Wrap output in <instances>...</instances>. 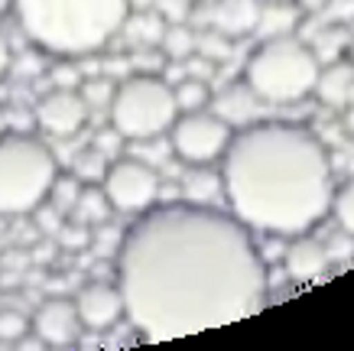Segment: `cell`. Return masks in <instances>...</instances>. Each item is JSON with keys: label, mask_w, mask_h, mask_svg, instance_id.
<instances>
[{"label": "cell", "mask_w": 354, "mask_h": 351, "mask_svg": "<svg viewBox=\"0 0 354 351\" xmlns=\"http://www.w3.org/2000/svg\"><path fill=\"white\" fill-rule=\"evenodd\" d=\"M59 172L46 140L23 130H0V218L32 215L49 199Z\"/></svg>", "instance_id": "cell-5"}, {"label": "cell", "mask_w": 354, "mask_h": 351, "mask_svg": "<svg viewBox=\"0 0 354 351\" xmlns=\"http://www.w3.org/2000/svg\"><path fill=\"white\" fill-rule=\"evenodd\" d=\"M30 332H32V316H26L20 309H0V341L3 345L26 339Z\"/></svg>", "instance_id": "cell-21"}, {"label": "cell", "mask_w": 354, "mask_h": 351, "mask_svg": "<svg viewBox=\"0 0 354 351\" xmlns=\"http://www.w3.org/2000/svg\"><path fill=\"white\" fill-rule=\"evenodd\" d=\"M130 0H13V17L36 49L59 59L95 55L114 39Z\"/></svg>", "instance_id": "cell-3"}, {"label": "cell", "mask_w": 354, "mask_h": 351, "mask_svg": "<svg viewBox=\"0 0 354 351\" xmlns=\"http://www.w3.org/2000/svg\"><path fill=\"white\" fill-rule=\"evenodd\" d=\"M319 55L306 39L292 36H270L247 55L244 85L263 105H296L312 95L319 78Z\"/></svg>", "instance_id": "cell-4"}, {"label": "cell", "mask_w": 354, "mask_h": 351, "mask_svg": "<svg viewBox=\"0 0 354 351\" xmlns=\"http://www.w3.org/2000/svg\"><path fill=\"white\" fill-rule=\"evenodd\" d=\"M124 319L143 341H176L254 316L267 303V264L254 231L208 202H156L120 234Z\"/></svg>", "instance_id": "cell-1"}, {"label": "cell", "mask_w": 354, "mask_h": 351, "mask_svg": "<svg viewBox=\"0 0 354 351\" xmlns=\"http://www.w3.org/2000/svg\"><path fill=\"white\" fill-rule=\"evenodd\" d=\"M344 134L354 140V101L344 107Z\"/></svg>", "instance_id": "cell-30"}, {"label": "cell", "mask_w": 354, "mask_h": 351, "mask_svg": "<svg viewBox=\"0 0 354 351\" xmlns=\"http://www.w3.org/2000/svg\"><path fill=\"white\" fill-rule=\"evenodd\" d=\"M328 215H335L338 228L354 237V176L351 179H344L342 186L332 192V212Z\"/></svg>", "instance_id": "cell-20"}, {"label": "cell", "mask_w": 354, "mask_h": 351, "mask_svg": "<svg viewBox=\"0 0 354 351\" xmlns=\"http://www.w3.org/2000/svg\"><path fill=\"white\" fill-rule=\"evenodd\" d=\"M328 264H332V257H328L325 244L315 241V237H306V234H299L296 244H290V251L283 257L286 277L296 280V283H312V280H319L325 270H328Z\"/></svg>", "instance_id": "cell-13"}, {"label": "cell", "mask_w": 354, "mask_h": 351, "mask_svg": "<svg viewBox=\"0 0 354 351\" xmlns=\"http://www.w3.org/2000/svg\"><path fill=\"white\" fill-rule=\"evenodd\" d=\"M218 176L227 212L254 234L299 237L332 212V156L302 124L257 120L234 130Z\"/></svg>", "instance_id": "cell-2"}, {"label": "cell", "mask_w": 354, "mask_h": 351, "mask_svg": "<svg viewBox=\"0 0 354 351\" xmlns=\"http://www.w3.org/2000/svg\"><path fill=\"white\" fill-rule=\"evenodd\" d=\"M104 195L114 212L120 215H140L153 208L160 202V172L153 170L150 163L133 160V156H118L114 163H108L104 170Z\"/></svg>", "instance_id": "cell-8"}, {"label": "cell", "mask_w": 354, "mask_h": 351, "mask_svg": "<svg viewBox=\"0 0 354 351\" xmlns=\"http://www.w3.org/2000/svg\"><path fill=\"white\" fill-rule=\"evenodd\" d=\"M312 95L319 98L322 105L328 107H348L354 101V62L348 59H332L319 69V78H315V88Z\"/></svg>", "instance_id": "cell-14"}, {"label": "cell", "mask_w": 354, "mask_h": 351, "mask_svg": "<svg viewBox=\"0 0 354 351\" xmlns=\"http://www.w3.org/2000/svg\"><path fill=\"white\" fill-rule=\"evenodd\" d=\"M205 10L208 13L202 20L215 33H221L225 39H244L257 30L260 0H212Z\"/></svg>", "instance_id": "cell-12"}, {"label": "cell", "mask_w": 354, "mask_h": 351, "mask_svg": "<svg viewBox=\"0 0 354 351\" xmlns=\"http://www.w3.org/2000/svg\"><path fill=\"white\" fill-rule=\"evenodd\" d=\"M78 189H82V179H78V176H62V172H59L46 202H53L55 208H62V212H72V205H75V199H78Z\"/></svg>", "instance_id": "cell-24"}, {"label": "cell", "mask_w": 354, "mask_h": 351, "mask_svg": "<svg viewBox=\"0 0 354 351\" xmlns=\"http://www.w3.org/2000/svg\"><path fill=\"white\" fill-rule=\"evenodd\" d=\"M302 23V10L296 0H260V17L254 36L270 39V36H292Z\"/></svg>", "instance_id": "cell-15"}, {"label": "cell", "mask_w": 354, "mask_h": 351, "mask_svg": "<svg viewBox=\"0 0 354 351\" xmlns=\"http://www.w3.org/2000/svg\"><path fill=\"white\" fill-rule=\"evenodd\" d=\"M75 309H78V319H82V329H88V332L114 329L124 319L120 287L118 283H108V280H91V283H85V287L78 289Z\"/></svg>", "instance_id": "cell-10"}, {"label": "cell", "mask_w": 354, "mask_h": 351, "mask_svg": "<svg viewBox=\"0 0 354 351\" xmlns=\"http://www.w3.org/2000/svg\"><path fill=\"white\" fill-rule=\"evenodd\" d=\"M91 224L78 222V218H65L62 228L55 231V237H59V244L65 247V251H85V247H91Z\"/></svg>", "instance_id": "cell-22"}, {"label": "cell", "mask_w": 354, "mask_h": 351, "mask_svg": "<svg viewBox=\"0 0 354 351\" xmlns=\"http://www.w3.org/2000/svg\"><path fill=\"white\" fill-rule=\"evenodd\" d=\"M111 202H108V195H104V186L101 182H85L82 189H78V199L75 205H72V218H78V222H85V224H104L111 218Z\"/></svg>", "instance_id": "cell-17"}, {"label": "cell", "mask_w": 354, "mask_h": 351, "mask_svg": "<svg viewBox=\"0 0 354 351\" xmlns=\"http://www.w3.org/2000/svg\"><path fill=\"white\" fill-rule=\"evenodd\" d=\"M160 49L166 59H172V62H185V59L195 55V49H198V36H195L185 23H169L166 33H162Z\"/></svg>", "instance_id": "cell-18"}, {"label": "cell", "mask_w": 354, "mask_h": 351, "mask_svg": "<svg viewBox=\"0 0 354 351\" xmlns=\"http://www.w3.org/2000/svg\"><path fill=\"white\" fill-rule=\"evenodd\" d=\"M36 212H39V218H36V222H39V228H43L46 234H55L59 228H62V222H65V218H62V208H55L53 202H49V205L43 202L39 208H36Z\"/></svg>", "instance_id": "cell-27"}, {"label": "cell", "mask_w": 354, "mask_h": 351, "mask_svg": "<svg viewBox=\"0 0 354 351\" xmlns=\"http://www.w3.org/2000/svg\"><path fill=\"white\" fill-rule=\"evenodd\" d=\"M104 170H108V156H104V150L88 147L85 153H78L75 176L82 182H101V179H104Z\"/></svg>", "instance_id": "cell-23"}, {"label": "cell", "mask_w": 354, "mask_h": 351, "mask_svg": "<svg viewBox=\"0 0 354 351\" xmlns=\"http://www.w3.org/2000/svg\"><path fill=\"white\" fill-rule=\"evenodd\" d=\"M10 65H13V49H10V43H7V36L0 33V78L10 72Z\"/></svg>", "instance_id": "cell-29"}, {"label": "cell", "mask_w": 354, "mask_h": 351, "mask_svg": "<svg viewBox=\"0 0 354 351\" xmlns=\"http://www.w3.org/2000/svg\"><path fill=\"white\" fill-rule=\"evenodd\" d=\"M166 26H169V23L156 13V7H137V10L127 13L120 33L127 36V43L140 53V49H160Z\"/></svg>", "instance_id": "cell-16"}, {"label": "cell", "mask_w": 354, "mask_h": 351, "mask_svg": "<svg viewBox=\"0 0 354 351\" xmlns=\"http://www.w3.org/2000/svg\"><path fill=\"white\" fill-rule=\"evenodd\" d=\"M108 111L111 127L120 134V140H133V143L162 137L179 117L172 85L153 72H137L118 82Z\"/></svg>", "instance_id": "cell-6"}, {"label": "cell", "mask_w": 354, "mask_h": 351, "mask_svg": "<svg viewBox=\"0 0 354 351\" xmlns=\"http://www.w3.org/2000/svg\"><path fill=\"white\" fill-rule=\"evenodd\" d=\"M88 111L91 107H88V101L82 98L78 88H53L36 101L32 117H36V127L43 130L46 137L68 140L85 127Z\"/></svg>", "instance_id": "cell-9"}, {"label": "cell", "mask_w": 354, "mask_h": 351, "mask_svg": "<svg viewBox=\"0 0 354 351\" xmlns=\"http://www.w3.org/2000/svg\"><path fill=\"white\" fill-rule=\"evenodd\" d=\"M172 91H176V105H179V114L183 111H202V107H208V101H212V91H208V82L205 78H183L179 85H172Z\"/></svg>", "instance_id": "cell-19"}, {"label": "cell", "mask_w": 354, "mask_h": 351, "mask_svg": "<svg viewBox=\"0 0 354 351\" xmlns=\"http://www.w3.org/2000/svg\"><path fill=\"white\" fill-rule=\"evenodd\" d=\"M325 251H328V257H332V260H338V257H348L354 251V237L351 234H335L332 241H328V244H325Z\"/></svg>", "instance_id": "cell-28"}, {"label": "cell", "mask_w": 354, "mask_h": 351, "mask_svg": "<svg viewBox=\"0 0 354 351\" xmlns=\"http://www.w3.org/2000/svg\"><path fill=\"white\" fill-rule=\"evenodd\" d=\"M153 7L166 23H185L192 17V0H156Z\"/></svg>", "instance_id": "cell-26"}, {"label": "cell", "mask_w": 354, "mask_h": 351, "mask_svg": "<svg viewBox=\"0 0 354 351\" xmlns=\"http://www.w3.org/2000/svg\"><path fill=\"white\" fill-rule=\"evenodd\" d=\"M114 88L118 85H114L111 78H91V82H85L78 91H82V98L88 101V107H97V105H111Z\"/></svg>", "instance_id": "cell-25"}, {"label": "cell", "mask_w": 354, "mask_h": 351, "mask_svg": "<svg viewBox=\"0 0 354 351\" xmlns=\"http://www.w3.org/2000/svg\"><path fill=\"white\" fill-rule=\"evenodd\" d=\"M156 0H130V10H137V7H153Z\"/></svg>", "instance_id": "cell-31"}, {"label": "cell", "mask_w": 354, "mask_h": 351, "mask_svg": "<svg viewBox=\"0 0 354 351\" xmlns=\"http://www.w3.org/2000/svg\"><path fill=\"white\" fill-rule=\"evenodd\" d=\"M32 335L53 345V348H68L82 339V319H78L75 299H46L43 306L32 312Z\"/></svg>", "instance_id": "cell-11"}, {"label": "cell", "mask_w": 354, "mask_h": 351, "mask_svg": "<svg viewBox=\"0 0 354 351\" xmlns=\"http://www.w3.org/2000/svg\"><path fill=\"white\" fill-rule=\"evenodd\" d=\"M169 134V150L176 160L189 163V166H208L225 156L227 143L234 137V124L225 120L218 111H183L172 120Z\"/></svg>", "instance_id": "cell-7"}]
</instances>
